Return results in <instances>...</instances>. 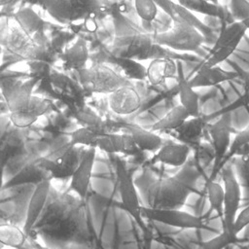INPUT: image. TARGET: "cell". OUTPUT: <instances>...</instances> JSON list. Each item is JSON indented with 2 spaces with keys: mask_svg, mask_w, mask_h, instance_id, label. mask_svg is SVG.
<instances>
[{
  "mask_svg": "<svg viewBox=\"0 0 249 249\" xmlns=\"http://www.w3.org/2000/svg\"><path fill=\"white\" fill-rule=\"evenodd\" d=\"M247 22H248V31H249V20H247Z\"/></svg>",
  "mask_w": 249,
  "mask_h": 249,
  "instance_id": "bcb514c9",
  "label": "cell"
},
{
  "mask_svg": "<svg viewBox=\"0 0 249 249\" xmlns=\"http://www.w3.org/2000/svg\"><path fill=\"white\" fill-rule=\"evenodd\" d=\"M52 180H44L34 186V190L30 196V199L27 204L26 213L24 217V223L22 226L23 231L28 236V233L34 224L39 219L41 213L43 212L47 199L49 197L51 189H52Z\"/></svg>",
  "mask_w": 249,
  "mask_h": 249,
  "instance_id": "e0dca14e",
  "label": "cell"
},
{
  "mask_svg": "<svg viewBox=\"0 0 249 249\" xmlns=\"http://www.w3.org/2000/svg\"><path fill=\"white\" fill-rule=\"evenodd\" d=\"M28 236L19 226L6 222L0 224V243L4 248L19 249L26 244Z\"/></svg>",
  "mask_w": 249,
  "mask_h": 249,
  "instance_id": "f1b7e54d",
  "label": "cell"
},
{
  "mask_svg": "<svg viewBox=\"0 0 249 249\" xmlns=\"http://www.w3.org/2000/svg\"><path fill=\"white\" fill-rule=\"evenodd\" d=\"M249 144V124L245 126V128L237 131L232 140H231V147H230V150H229V153L226 157V160H225V164L226 162L233 158L234 154L240 149L242 148L243 146L245 145H248Z\"/></svg>",
  "mask_w": 249,
  "mask_h": 249,
  "instance_id": "74e56055",
  "label": "cell"
},
{
  "mask_svg": "<svg viewBox=\"0 0 249 249\" xmlns=\"http://www.w3.org/2000/svg\"><path fill=\"white\" fill-rule=\"evenodd\" d=\"M133 8L141 22L147 23L153 22L160 12L155 0H133Z\"/></svg>",
  "mask_w": 249,
  "mask_h": 249,
  "instance_id": "e575fe53",
  "label": "cell"
},
{
  "mask_svg": "<svg viewBox=\"0 0 249 249\" xmlns=\"http://www.w3.org/2000/svg\"><path fill=\"white\" fill-rule=\"evenodd\" d=\"M153 45V33L140 31L115 35L107 52L117 57L139 60Z\"/></svg>",
  "mask_w": 249,
  "mask_h": 249,
  "instance_id": "9c48e42d",
  "label": "cell"
},
{
  "mask_svg": "<svg viewBox=\"0 0 249 249\" xmlns=\"http://www.w3.org/2000/svg\"><path fill=\"white\" fill-rule=\"evenodd\" d=\"M19 249H51V248H47V247H42V246H36V247H29L24 245L23 247L19 248Z\"/></svg>",
  "mask_w": 249,
  "mask_h": 249,
  "instance_id": "7bdbcfd3",
  "label": "cell"
},
{
  "mask_svg": "<svg viewBox=\"0 0 249 249\" xmlns=\"http://www.w3.org/2000/svg\"><path fill=\"white\" fill-rule=\"evenodd\" d=\"M196 170L186 169V175L182 176V170L173 177L145 180V183L135 180L136 186L143 194L147 207L158 209H179L186 203L189 196L194 193L196 178L187 179L195 175Z\"/></svg>",
  "mask_w": 249,
  "mask_h": 249,
  "instance_id": "7a4b0ae2",
  "label": "cell"
},
{
  "mask_svg": "<svg viewBox=\"0 0 249 249\" xmlns=\"http://www.w3.org/2000/svg\"><path fill=\"white\" fill-rule=\"evenodd\" d=\"M142 217L150 221L174 227L182 230L205 229V224L200 216L179 209H158L144 206L141 210Z\"/></svg>",
  "mask_w": 249,
  "mask_h": 249,
  "instance_id": "8fae6325",
  "label": "cell"
},
{
  "mask_svg": "<svg viewBox=\"0 0 249 249\" xmlns=\"http://www.w3.org/2000/svg\"><path fill=\"white\" fill-rule=\"evenodd\" d=\"M89 57L87 42L80 38L78 39L65 53L66 65L77 71L87 67V62Z\"/></svg>",
  "mask_w": 249,
  "mask_h": 249,
  "instance_id": "4dcf8cb0",
  "label": "cell"
},
{
  "mask_svg": "<svg viewBox=\"0 0 249 249\" xmlns=\"http://www.w3.org/2000/svg\"><path fill=\"white\" fill-rule=\"evenodd\" d=\"M248 31L247 21H232L230 23H224L220 33L214 40L210 50L219 49L229 46L235 42H241L245 33Z\"/></svg>",
  "mask_w": 249,
  "mask_h": 249,
  "instance_id": "484cf974",
  "label": "cell"
},
{
  "mask_svg": "<svg viewBox=\"0 0 249 249\" xmlns=\"http://www.w3.org/2000/svg\"><path fill=\"white\" fill-rule=\"evenodd\" d=\"M235 79H237V73L234 70H225L220 66L211 68L196 67L194 75L188 78V82L192 88L198 89L215 87L224 82H230Z\"/></svg>",
  "mask_w": 249,
  "mask_h": 249,
  "instance_id": "ac0fdd59",
  "label": "cell"
},
{
  "mask_svg": "<svg viewBox=\"0 0 249 249\" xmlns=\"http://www.w3.org/2000/svg\"><path fill=\"white\" fill-rule=\"evenodd\" d=\"M155 58H170L175 61L182 62H199V56H197L196 54L175 52L166 47L158 45L156 43H154L151 49L138 61L142 62L145 60H152Z\"/></svg>",
  "mask_w": 249,
  "mask_h": 249,
  "instance_id": "f546056e",
  "label": "cell"
},
{
  "mask_svg": "<svg viewBox=\"0 0 249 249\" xmlns=\"http://www.w3.org/2000/svg\"><path fill=\"white\" fill-rule=\"evenodd\" d=\"M237 73V78L240 79L246 88H249V71L243 70L240 67H236L234 70Z\"/></svg>",
  "mask_w": 249,
  "mask_h": 249,
  "instance_id": "ab89813d",
  "label": "cell"
},
{
  "mask_svg": "<svg viewBox=\"0 0 249 249\" xmlns=\"http://www.w3.org/2000/svg\"><path fill=\"white\" fill-rule=\"evenodd\" d=\"M115 170L122 208L129 214L142 229H145L141 213L143 205L140 200L135 179L132 177L129 169H127L125 162L119 158L115 160Z\"/></svg>",
  "mask_w": 249,
  "mask_h": 249,
  "instance_id": "52a82bcc",
  "label": "cell"
},
{
  "mask_svg": "<svg viewBox=\"0 0 249 249\" xmlns=\"http://www.w3.org/2000/svg\"><path fill=\"white\" fill-rule=\"evenodd\" d=\"M7 166V163L0 159V192L3 190L5 180H4V174H5V168Z\"/></svg>",
  "mask_w": 249,
  "mask_h": 249,
  "instance_id": "60d3db41",
  "label": "cell"
},
{
  "mask_svg": "<svg viewBox=\"0 0 249 249\" xmlns=\"http://www.w3.org/2000/svg\"><path fill=\"white\" fill-rule=\"evenodd\" d=\"M106 132H110L108 125L105 123L102 125L89 126L84 125L75 131H73L69 138V143L73 146L85 147V148H95L97 138Z\"/></svg>",
  "mask_w": 249,
  "mask_h": 249,
  "instance_id": "4316f807",
  "label": "cell"
},
{
  "mask_svg": "<svg viewBox=\"0 0 249 249\" xmlns=\"http://www.w3.org/2000/svg\"><path fill=\"white\" fill-rule=\"evenodd\" d=\"M213 150V169L209 178L215 179L222 167L231 144V125L229 114L223 115L219 120L207 125Z\"/></svg>",
  "mask_w": 249,
  "mask_h": 249,
  "instance_id": "30bf717a",
  "label": "cell"
},
{
  "mask_svg": "<svg viewBox=\"0 0 249 249\" xmlns=\"http://www.w3.org/2000/svg\"><path fill=\"white\" fill-rule=\"evenodd\" d=\"M230 248H231V247H229V248H228V249H230Z\"/></svg>",
  "mask_w": 249,
  "mask_h": 249,
  "instance_id": "c3c4849f",
  "label": "cell"
},
{
  "mask_svg": "<svg viewBox=\"0 0 249 249\" xmlns=\"http://www.w3.org/2000/svg\"><path fill=\"white\" fill-rule=\"evenodd\" d=\"M205 190L207 200L210 205V211H214L217 216L223 219L224 214V189L220 182L215 181V179L207 178L205 182Z\"/></svg>",
  "mask_w": 249,
  "mask_h": 249,
  "instance_id": "1f68e13d",
  "label": "cell"
},
{
  "mask_svg": "<svg viewBox=\"0 0 249 249\" xmlns=\"http://www.w3.org/2000/svg\"><path fill=\"white\" fill-rule=\"evenodd\" d=\"M240 42H235L226 47H222L215 50H210L209 53L199 60L197 67H206L211 68L215 66H219L222 62L227 60L236 50Z\"/></svg>",
  "mask_w": 249,
  "mask_h": 249,
  "instance_id": "d6a6232c",
  "label": "cell"
},
{
  "mask_svg": "<svg viewBox=\"0 0 249 249\" xmlns=\"http://www.w3.org/2000/svg\"><path fill=\"white\" fill-rule=\"evenodd\" d=\"M231 166L241 189L249 199V154L235 156Z\"/></svg>",
  "mask_w": 249,
  "mask_h": 249,
  "instance_id": "836d02e7",
  "label": "cell"
},
{
  "mask_svg": "<svg viewBox=\"0 0 249 249\" xmlns=\"http://www.w3.org/2000/svg\"><path fill=\"white\" fill-rule=\"evenodd\" d=\"M191 146L183 142L162 143L161 147L153 154L148 163L165 164L172 167H182L186 165L191 155Z\"/></svg>",
  "mask_w": 249,
  "mask_h": 249,
  "instance_id": "2e32d148",
  "label": "cell"
},
{
  "mask_svg": "<svg viewBox=\"0 0 249 249\" xmlns=\"http://www.w3.org/2000/svg\"><path fill=\"white\" fill-rule=\"evenodd\" d=\"M16 0H0V7H4L14 3Z\"/></svg>",
  "mask_w": 249,
  "mask_h": 249,
  "instance_id": "b9f144b4",
  "label": "cell"
},
{
  "mask_svg": "<svg viewBox=\"0 0 249 249\" xmlns=\"http://www.w3.org/2000/svg\"><path fill=\"white\" fill-rule=\"evenodd\" d=\"M249 226V203L243 207L241 210L238 211V213L235 216L232 229H231V234L234 237H238L239 233L246 229Z\"/></svg>",
  "mask_w": 249,
  "mask_h": 249,
  "instance_id": "f35d334b",
  "label": "cell"
},
{
  "mask_svg": "<svg viewBox=\"0 0 249 249\" xmlns=\"http://www.w3.org/2000/svg\"><path fill=\"white\" fill-rule=\"evenodd\" d=\"M85 148L73 146L67 142L57 150L36 159L38 165L44 169L51 179H70L79 164Z\"/></svg>",
  "mask_w": 249,
  "mask_h": 249,
  "instance_id": "5b68a950",
  "label": "cell"
},
{
  "mask_svg": "<svg viewBox=\"0 0 249 249\" xmlns=\"http://www.w3.org/2000/svg\"><path fill=\"white\" fill-rule=\"evenodd\" d=\"M89 231L85 200L52 187L47 203L28 238H41L56 248L86 244Z\"/></svg>",
  "mask_w": 249,
  "mask_h": 249,
  "instance_id": "6da1fadb",
  "label": "cell"
},
{
  "mask_svg": "<svg viewBox=\"0 0 249 249\" xmlns=\"http://www.w3.org/2000/svg\"><path fill=\"white\" fill-rule=\"evenodd\" d=\"M177 61L170 58H155L146 67V82L152 87L164 86L168 80L176 79Z\"/></svg>",
  "mask_w": 249,
  "mask_h": 249,
  "instance_id": "d6986e66",
  "label": "cell"
},
{
  "mask_svg": "<svg viewBox=\"0 0 249 249\" xmlns=\"http://www.w3.org/2000/svg\"><path fill=\"white\" fill-rule=\"evenodd\" d=\"M228 7L229 14L232 21L249 20V1L248 0H230Z\"/></svg>",
  "mask_w": 249,
  "mask_h": 249,
  "instance_id": "d590c367",
  "label": "cell"
},
{
  "mask_svg": "<svg viewBox=\"0 0 249 249\" xmlns=\"http://www.w3.org/2000/svg\"><path fill=\"white\" fill-rule=\"evenodd\" d=\"M0 46L22 59L36 58L43 49L35 35H31L16 19L0 21Z\"/></svg>",
  "mask_w": 249,
  "mask_h": 249,
  "instance_id": "3957f363",
  "label": "cell"
},
{
  "mask_svg": "<svg viewBox=\"0 0 249 249\" xmlns=\"http://www.w3.org/2000/svg\"><path fill=\"white\" fill-rule=\"evenodd\" d=\"M95 149H99L109 155L121 154L128 157H136L141 153L131 136L126 132H106L101 134L96 140Z\"/></svg>",
  "mask_w": 249,
  "mask_h": 249,
  "instance_id": "9a60e30c",
  "label": "cell"
},
{
  "mask_svg": "<svg viewBox=\"0 0 249 249\" xmlns=\"http://www.w3.org/2000/svg\"><path fill=\"white\" fill-rule=\"evenodd\" d=\"M177 94L179 96L180 105H182L191 117L199 116V96L197 92L192 88L185 76L183 69V62L177 61Z\"/></svg>",
  "mask_w": 249,
  "mask_h": 249,
  "instance_id": "ffe728a7",
  "label": "cell"
},
{
  "mask_svg": "<svg viewBox=\"0 0 249 249\" xmlns=\"http://www.w3.org/2000/svg\"><path fill=\"white\" fill-rule=\"evenodd\" d=\"M154 43L179 53L196 52L205 42L203 35L195 27L180 22H171L166 30L153 33Z\"/></svg>",
  "mask_w": 249,
  "mask_h": 249,
  "instance_id": "8992f818",
  "label": "cell"
},
{
  "mask_svg": "<svg viewBox=\"0 0 249 249\" xmlns=\"http://www.w3.org/2000/svg\"><path fill=\"white\" fill-rule=\"evenodd\" d=\"M124 132L128 133L140 152L156 153L162 145L163 140L159 133L144 128L135 123H125L124 124Z\"/></svg>",
  "mask_w": 249,
  "mask_h": 249,
  "instance_id": "44dd1931",
  "label": "cell"
},
{
  "mask_svg": "<svg viewBox=\"0 0 249 249\" xmlns=\"http://www.w3.org/2000/svg\"><path fill=\"white\" fill-rule=\"evenodd\" d=\"M194 14L203 15L213 18H218L225 23L232 22L228 7L222 4H212L204 0H174Z\"/></svg>",
  "mask_w": 249,
  "mask_h": 249,
  "instance_id": "603a6c76",
  "label": "cell"
},
{
  "mask_svg": "<svg viewBox=\"0 0 249 249\" xmlns=\"http://www.w3.org/2000/svg\"><path fill=\"white\" fill-rule=\"evenodd\" d=\"M219 173H221L222 185L224 189V214L222 219V231H225L231 237H234L231 234V229L235 216L240 208L242 200V189L235 176L231 164H225Z\"/></svg>",
  "mask_w": 249,
  "mask_h": 249,
  "instance_id": "ba28073f",
  "label": "cell"
},
{
  "mask_svg": "<svg viewBox=\"0 0 249 249\" xmlns=\"http://www.w3.org/2000/svg\"><path fill=\"white\" fill-rule=\"evenodd\" d=\"M238 241L239 238L231 237L225 231H221L218 235L203 242L201 244V249H228Z\"/></svg>",
  "mask_w": 249,
  "mask_h": 249,
  "instance_id": "8d00e7d4",
  "label": "cell"
},
{
  "mask_svg": "<svg viewBox=\"0 0 249 249\" xmlns=\"http://www.w3.org/2000/svg\"><path fill=\"white\" fill-rule=\"evenodd\" d=\"M206 2H209V3H212V4H221L220 3V0H204Z\"/></svg>",
  "mask_w": 249,
  "mask_h": 249,
  "instance_id": "ee69618b",
  "label": "cell"
},
{
  "mask_svg": "<svg viewBox=\"0 0 249 249\" xmlns=\"http://www.w3.org/2000/svg\"><path fill=\"white\" fill-rule=\"evenodd\" d=\"M95 157V148H85L79 164L69 179V189L83 200L87 198L89 192Z\"/></svg>",
  "mask_w": 249,
  "mask_h": 249,
  "instance_id": "5bb4252c",
  "label": "cell"
},
{
  "mask_svg": "<svg viewBox=\"0 0 249 249\" xmlns=\"http://www.w3.org/2000/svg\"><path fill=\"white\" fill-rule=\"evenodd\" d=\"M102 63L110 65L128 82L146 81V67L138 60L117 57L107 52L106 59Z\"/></svg>",
  "mask_w": 249,
  "mask_h": 249,
  "instance_id": "7402d4cb",
  "label": "cell"
},
{
  "mask_svg": "<svg viewBox=\"0 0 249 249\" xmlns=\"http://www.w3.org/2000/svg\"><path fill=\"white\" fill-rule=\"evenodd\" d=\"M155 2L171 22L186 23L195 27L203 35L205 41L211 40L214 37V31L208 24L174 0H155Z\"/></svg>",
  "mask_w": 249,
  "mask_h": 249,
  "instance_id": "4fadbf2b",
  "label": "cell"
},
{
  "mask_svg": "<svg viewBox=\"0 0 249 249\" xmlns=\"http://www.w3.org/2000/svg\"><path fill=\"white\" fill-rule=\"evenodd\" d=\"M0 249H5V248H4V247L1 245V243H0Z\"/></svg>",
  "mask_w": 249,
  "mask_h": 249,
  "instance_id": "f6af8a7d",
  "label": "cell"
},
{
  "mask_svg": "<svg viewBox=\"0 0 249 249\" xmlns=\"http://www.w3.org/2000/svg\"><path fill=\"white\" fill-rule=\"evenodd\" d=\"M1 51H2V47L0 46V53H1Z\"/></svg>",
  "mask_w": 249,
  "mask_h": 249,
  "instance_id": "7dc6e473",
  "label": "cell"
},
{
  "mask_svg": "<svg viewBox=\"0 0 249 249\" xmlns=\"http://www.w3.org/2000/svg\"><path fill=\"white\" fill-rule=\"evenodd\" d=\"M107 104L114 114L126 117L142 108L143 97L133 84L127 83L107 95Z\"/></svg>",
  "mask_w": 249,
  "mask_h": 249,
  "instance_id": "7c38bea8",
  "label": "cell"
},
{
  "mask_svg": "<svg viewBox=\"0 0 249 249\" xmlns=\"http://www.w3.org/2000/svg\"><path fill=\"white\" fill-rule=\"evenodd\" d=\"M206 126V121L200 115L190 117L173 133L181 142L189 145V143L196 142L199 139Z\"/></svg>",
  "mask_w": 249,
  "mask_h": 249,
  "instance_id": "83f0119b",
  "label": "cell"
},
{
  "mask_svg": "<svg viewBox=\"0 0 249 249\" xmlns=\"http://www.w3.org/2000/svg\"><path fill=\"white\" fill-rule=\"evenodd\" d=\"M47 179H51V177L44 169H42L38 165L37 160H34L31 162H29L27 165L23 166L11 179L5 182L3 190L21 186V185H26V184H33L35 186L36 184Z\"/></svg>",
  "mask_w": 249,
  "mask_h": 249,
  "instance_id": "d4e9b609",
  "label": "cell"
},
{
  "mask_svg": "<svg viewBox=\"0 0 249 249\" xmlns=\"http://www.w3.org/2000/svg\"><path fill=\"white\" fill-rule=\"evenodd\" d=\"M190 117L182 105H175L157 120L149 129L156 133H173Z\"/></svg>",
  "mask_w": 249,
  "mask_h": 249,
  "instance_id": "cb8c5ba5",
  "label": "cell"
},
{
  "mask_svg": "<svg viewBox=\"0 0 249 249\" xmlns=\"http://www.w3.org/2000/svg\"><path fill=\"white\" fill-rule=\"evenodd\" d=\"M77 72L82 88L90 93L108 95L120 87L130 83L110 65L102 62L87 66Z\"/></svg>",
  "mask_w": 249,
  "mask_h": 249,
  "instance_id": "277c9868",
  "label": "cell"
}]
</instances>
